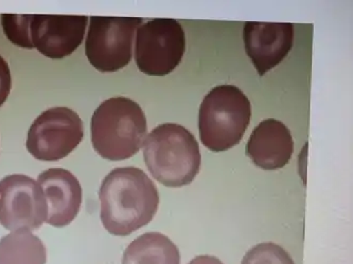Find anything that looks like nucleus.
Here are the masks:
<instances>
[{"instance_id":"6e6552de","label":"nucleus","mask_w":353,"mask_h":264,"mask_svg":"<svg viewBox=\"0 0 353 264\" xmlns=\"http://www.w3.org/2000/svg\"><path fill=\"white\" fill-rule=\"evenodd\" d=\"M48 214L44 192L32 178L10 175L0 181V224L7 230H34Z\"/></svg>"},{"instance_id":"20e7f679","label":"nucleus","mask_w":353,"mask_h":264,"mask_svg":"<svg viewBox=\"0 0 353 264\" xmlns=\"http://www.w3.org/2000/svg\"><path fill=\"white\" fill-rule=\"evenodd\" d=\"M252 105L234 85H221L209 91L199 111V133L205 147L214 153L241 142L250 123Z\"/></svg>"},{"instance_id":"f03ea898","label":"nucleus","mask_w":353,"mask_h":264,"mask_svg":"<svg viewBox=\"0 0 353 264\" xmlns=\"http://www.w3.org/2000/svg\"><path fill=\"white\" fill-rule=\"evenodd\" d=\"M143 159L155 180L170 188L191 184L202 163L194 135L179 124L154 128L143 143Z\"/></svg>"},{"instance_id":"dca6fc26","label":"nucleus","mask_w":353,"mask_h":264,"mask_svg":"<svg viewBox=\"0 0 353 264\" xmlns=\"http://www.w3.org/2000/svg\"><path fill=\"white\" fill-rule=\"evenodd\" d=\"M242 264H295L285 248L272 242L260 243L250 248Z\"/></svg>"},{"instance_id":"0eeeda50","label":"nucleus","mask_w":353,"mask_h":264,"mask_svg":"<svg viewBox=\"0 0 353 264\" xmlns=\"http://www.w3.org/2000/svg\"><path fill=\"white\" fill-rule=\"evenodd\" d=\"M83 138L84 127L77 112L67 107H53L33 122L26 147L39 161L55 162L70 155Z\"/></svg>"},{"instance_id":"f8f14e48","label":"nucleus","mask_w":353,"mask_h":264,"mask_svg":"<svg viewBox=\"0 0 353 264\" xmlns=\"http://www.w3.org/2000/svg\"><path fill=\"white\" fill-rule=\"evenodd\" d=\"M294 141L289 128L268 119L254 129L246 145V155L263 170H277L291 161Z\"/></svg>"},{"instance_id":"ddd939ff","label":"nucleus","mask_w":353,"mask_h":264,"mask_svg":"<svg viewBox=\"0 0 353 264\" xmlns=\"http://www.w3.org/2000/svg\"><path fill=\"white\" fill-rule=\"evenodd\" d=\"M122 264H181V254L165 234L147 232L128 246Z\"/></svg>"},{"instance_id":"f257e3e1","label":"nucleus","mask_w":353,"mask_h":264,"mask_svg":"<svg viewBox=\"0 0 353 264\" xmlns=\"http://www.w3.org/2000/svg\"><path fill=\"white\" fill-rule=\"evenodd\" d=\"M99 199L104 228L119 237L148 226L159 210L157 185L145 171L136 167L110 171L100 187Z\"/></svg>"},{"instance_id":"f3484780","label":"nucleus","mask_w":353,"mask_h":264,"mask_svg":"<svg viewBox=\"0 0 353 264\" xmlns=\"http://www.w3.org/2000/svg\"><path fill=\"white\" fill-rule=\"evenodd\" d=\"M12 78L9 65L0 55V107L5 104L11 91Z\"/></svg>"},{"instance_id":"9b49d317","label":"nucleus","mask_w":353,"mask_h":264,"mask_svg":"<svg viewBox=\"0 0 353 264\" xmlns=\"http://www.w3.org/2000/svg\"><path fill=\"white\" fill-rule=\"evenodd\" d=\"M48 206L46 223L64 228L74 221L82 204V187L70 171L51 168L37 178Z\"/></svg>"},{"instance_id":"9d476101","label":"nucleus","mask_w":353,"mask_h":264,"mask_svg":"<svg viewBox=\"0 0 353 264\" xmlns=\"http://www.w3.org/2000/svg\"><path fill=\"white\" fill-rule=\"evenodd\" d=\"M246 54L260 76L285 60L294 43V25L290 23L248 21L244 25Z\"/></svg>"},{"instance_id":"1a4fd4ad","label":"nucleus","mask_w":353,"mask_h":264,"mask_svg":"<svg viewBox=\"0 0 353 264\" xmlns=\"http://www.w3.org/2000/svg\"><path fill=\"white\" fill-rule=\"evenodd\" d=\"M88 21L84 15H31L32 47L53 60L69 56L82 43Z\"/></svg>"},{"instance_id":"423d86ee","label":"nucleus","mask_w":353,"mask_h":264,"mask_svg":"<svg viewBox=\"0 0 353 264\" xmlns=\"http://www.w3.org/2000/svg\"><path fill=\"white\" fill-rule=\"evenodd\" d=\"M141 25L139 17H90L85 51L92 66L100 72H116L128 66L134 36Z\"/></svg>"},{"instance_id":"2eb2a0df","label":"nucleus","mask_w":353,"mask_h":264,"mask_svg":"<svg viewBox=\"0 0 353 264\" xmlns=\"http://www.w3.org/2000/svg\"><path fill=\"white\" fill-rule=\"evenodd\" d=\"M31 15L21 14H3L1 25L3 32L11 43L15 46L25 49H33L29 37V25Z\"/></svg>"},{"instance_id":"4468645a","label":"nucleus","mask_w":353,"mask_h":264,"mask_svg":"<svg viewBox=\"0 0 353 264\" xmlns=\"http://www.w3.org/2000/svg\"><path fill=\"white\" fill-rule=\"evenodd\" d=\"M44 243L31 230H15L0 239V264H46Z\"/></svg>"},{"instance_id":"7ed1b4c3","label":"nucleus","mask_w":353,"mask_h":264,"mask_svg":"<svg viewBox=\"0 0 353 264\" xmlns=\"http://www.w3.org/2000/svg\"><path fill=\"white\" fill-rule=\"evenodd\" d=\"M92 143L100 157L123 161L139 153L147 138L143 108L124 96L108 98L92 118Z\"/></svg>"},{"instance_id":"a211bd4d","label":"nucleus","mask_w":353,"mask_h":264,"mask_svg":"<svg viewBox=\"0 0 353 264\" xmlns=\"http://www.w3.org/2000/svg\"><path fill=\"white\" fill-rule=\"evenodd\" d=\"M189 264H224L220 259H218L214 256H199V257L194 258L191 260Z\"/></svg>"},{"instance_id":"39448f33","label":"nucleus","mask_w":353,"mask_h":264,"mask_svg":"<svg viewBox=\"0 0 353 264\" xmlns=\"http://www.w3.org/2000/svg\"><path fill=\"white\" fill-rule=\"evenodd\" d=\"M185 51L186 34L175 19H152L137 29L136 65L148 76L170 74L181 64Z\"/></svg>"}]
</instances>
